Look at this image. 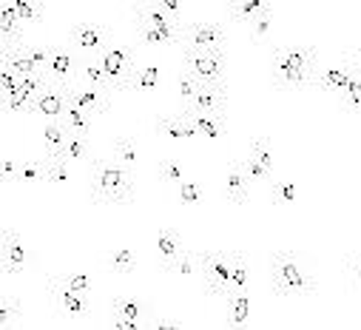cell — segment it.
I'll return each instance as SVG.
<instances>
[{
	"label": "cell",
	"instance_id": "6da1fadb",
	"mask_svg": "<svg viewBox=\"0 0 361 330\" xmlns=\"http://www.w3.org/2000/svg\"><path fill=\"white\" fill-rule=\"evenodd\" d=\"M319 51L310 43H285L270 51V82L276 92H305L316 86Z\"/></svg>",
	"mask_w": 361,
	"mask_h": 330
},
{
	"label": "cell",
	"instance_id": "7a4b0ae2",
	"mask_svg": "<svg viewBox=\"0 0 361 330\" xmlns=\"http://www.w3.org/2000/svg\"><path fill=\"white\" fill-rule=\"evenodd\" d=\"M88 165V200L94 205H131L134 202V180L131 171L117 159L92 157Z\"/></svg>",
	"mask_w": 361,
	"mask_h": 330
},
{
	"label": "cell",
	"instance_id": "3957f363",
	"mask_svg": "<svg viewBox=\"0 0 361 330\" xmlns=\"http://www.w3.org/2000/svg\"><path fill=\"white\" fill-rule=\"evenodd\" d=\"M270 285L274 293L288 296H316L319 279L313 262L299 251H276L270 257Z\"/></svg>",
	"mask_w": 361,
	"mask_h": 330
},
{
	"label": "cell",
	"instance_id": "277c9868",
	"mask_svg": "<svg viewBox=\"0 0 361 330\" xmlns=\"http://www.w3.org/2000/svg\"><path fill=\"white\" fill-rule=\"evenodd\" d=\"M97 63L103 66L111 92H131V77L137 71L134 63V46H106L97 54Z\"/></svg>",
	"mask_w": 361,
	"mask_h": 330
},
{
	"label": "cell",
	"instance_id": "5b68a950",
	"mask_svg": "<svg viewBox=\"0 0 361 330\" xmlns=\"http://www.w3.org/2000/svg\"><path fill=\"white\" fill-rule=\"evenodd\" d=\"M200 274L205 296L225 299L228 296V279H231V251H200Z\"/></svg>",
	"mask_w": 361,
	"mask_h": 330
},
{
	"label": "cell",
	"instance_id": "8992f818",
	"mask_svg": "<svg viewBox=\"0 0 361 330\" xmlns=\"http://www.w3.org/2000/svg\"><path fill=\"white\" fill-rule=\"evenodd\" d=\"M183 63L200 82H222L228 71L225 49H183Z\"/></svg>",
	"mask_w": 361,
	"mask_h": 330
},
{
	"label": "cell",
	"instance_id": "52a82bcc",
	"mask_svg": "<svg viewBox=\"0 0 361 330\" xmlns=\"http://www.w3.org/2000/svg\"><path fill=\"white\" fill-rule=\"evenodd\" d=\"M35 262V254L23 245V236L15 228H0V274L20 276Z\"/></svg>",
	"mask_w": 361,
	"mask_h": 330
},
{
	"label": "cell",
	"instance_id": "ba28073f",
	"mask_svg": "<svg viewBox=\"0 0 361 330\" xmlns=\"http://www.w3.org/2000/svg\"><path fill=\"white\" fill-rule=\"evenodd\" d=\"M80 74V60L66 43L46 46V77L54 86H66V82L77 80Z\"/></svg>",
	"mask_w": 361,
	"mask_h": 330
},
{
	"label": "cell",
	"instance_id": "9c48e42d",
	"mask_svg": "<svg viewBox=\"0 0 361 330\" xmlns=\"http://www.w3.org/2000/svg\"><path fill=\"white\" fill-rule=\"evenodd\" d=\"M131 20H140V23H148L151 29H157L162 35V43L165 46H179L183 43V26L173 20V15L162 12V9H154V6H131Z\"/></svg>",
	"mask_w": 361,
	"mask_h": 330
},
{
	"label": "cell",
	"instance_id": "30bf717a",
	"mask_svg": "<svg viewBox=\"0 0 361 330\" xmlns=\"http://www.w3.org/2000/svg\"><path fill=\"white\" fill-rule=\"evenodd\" d=\"M68 40L77 51H82V57H97L106 46H109V32L100 26V23H92V20H80L71 26L68 32Z\"/></svg>",
	"mask_w": 361,
	"mask_h": 330
},
{
	"label": "cell",
	"instance_id": "8fae6325",
	"mask_svg": "<svg viewBox=\"0 0 361 330\" xmlns=\"http://www.w3.org/2000/svg\"><path fill=\"white\" fill-rule=\"evenodd\" d=\"M185 49H225V23L219 20H200L183 26Z\"/></svg>",
	"mask_w": 361,
	"mask_h": 330
},
{
	"label": "cell",
	"instance_id": "7c38bea8",
	"mask_svg": "<svg viewBox=\"0 0 361 330\" xmlns=\"http://www.w3.org/2000/svg\"><path fill=\"white\" fill-rule=\"evenodd\" d=\"M63 94H66V103L77 106L82 114H106L109 111V94L106 92H97L92 86H85V82H66L63 86Z\"/></svg>",
	"mask_w": 361,
	"mask_h": 330
},
{
	"label": "cell",
	"instance_id": "4fadbf2b",
	"mask_svg": "<svg viewBox=\"0 0 361 330\" xmlns=\"http://www.w3.org/2000/svg\"><path fill=\"white\" fill-rule=\"evenodd\" d=\"M49 296L51 302L71 319H82L92 313V302H88V293H77V291H68L63 285H57L54 279H49Z\"/></svg>",
	"mask_w": 361,
	"mask_h": 330
},
{
	"label": "cell",
	"instance_id": "5bb4252c",
	"mask_svg": "<svg viewBox=\"0 0 361 330\" xmlns=\"http://www.w3.org/2000/svg\"><path fill=\"white\" fill-rule=\"evenodd\" d=\"M109 313H111V324H114V327L134 330V327L142 324V316H145L148 310H145V305H142L140 299H134V296H114Z\"/></svg>",
	"mask_w": 361,
	"mask_h": 330
},
{
	"label": "cell",
	"instance_id": "9a60e30c",
	"mask_svg": "<svg viewBox=\"0 0 361 330\" xmlns=\"http://www.w3.org/2000/svg\"><path fill=\"white\" fill-rule=\"evenodd\" d=\"M154 128H157V137L162 142H168V145H183V142L197 140V128L191 126V120L185 114H179V117H157Z\"/></svg>",
	"mask_w": 361,
	"mask_h": 330
},
{
	"label": "cell",
	"instance_id": "2e32d148",
	"mask_svg": "<svg viewBox=\"0 0 361 330\" xmlns=\"http://www.w3.org/2000/svg\"><path fill=\"white\" fill-rule=\"evenodd\" d=\"M63 109H66V94H63V86H54L49 82L46 89H40L29 106V114H37V117H46V120H60L63 117Z\"/></svg>",
	"mask_w": 361,
	"mask_h": 330
},
{
	"label": "cell",
	"instance_id": "e0dca14e",
	"mask_svg": "<svg viewBox=\"0 0 361 330\" xmlns=\"http://www.w3.org/2000/svg\"><path fill=\"white\" fill-rule=\"evenodd\" d=\"M225 109H228V89L222 82H202L194 100L183 111H222L225 114Z\"/></svg>",
	"mask_w": 361,
	"mask_h": 330
},
{
	"label": "cell",
	"instance_id": "ac0fdd59",
	"mask_svg": "<svg viewBox=\"0 0 361 330\" xmlns=\"http://www.w3.org/2000/svg\"><path fill=\"white\" fill-rule=\"evenodd\" d=\"M183 114L197 128V137H205V140L225 137V114L222 111H183Z\"/></svg>",
	"mask_w": 361,
	"mask_h": 330
},
{
	"label": "cell",
	"instance_id": "d6986e66",
	"mask_svg": "<svg viewBox=\"0 0 361 330\" xmlns=\"http://www.w3.org/2000/svg\"><path fill=\"white\" fill-rule=\"evenodd\" d=\"M225 194L233 205H247V197H250V180L247 174L242 171V162L233 159L228 165V174H225Z\"/></svg>",
	"mask_w": 361,
	"mask_h": 330
},
{
	"label": "cell",
	"instance_id": "ffe728a7",
	"mask_svg": "<svg viewBox=\"0 0 361 330\" xmlns=\"http://www.w3.org/2000/svg\"><path fill=\"white\" fill-rule=\"evenodd\" d=\"M264 12H274V6H270L267 0H231L228 9H225L228 20L231 23H242V26H247L253 18H259Z\"/></svg>",
	"mask_w": 361,
	"mask_h": 330
},
{
	"label": "cell",
	"instance_id": "44dd1931",
	"mask_svg": "<svg viewBox=\"0 0 361 330\" xmlns=\"http://www.w3.org/2000/svg\"><path fill=\"white\" fill-rule=\"evenodd\" d=\"M358 66H353V63H341V66H327V68H319V77H316V86L324 92V94H336L344 82L353 77V71H355Z\"/></svg>",
	"mask_w": 361,
	"mask_h": 330
},
{
	"label": "cell",
	"instance_id": "7402d4cb",
	"mask_svg": "<svg viewBox=\"0 0 361 330\" xmlns=\"http://www.w3.org/2000/svg\"><path fill=\"white\" fill-rule=\"evenodd\" d=\"M23 40V20L15 15V9L6 4H0V49L15 46Z\"/></svg>",
	"mask_w": 361,
	"mask_h": 330
},
{
	"label": "cell",
	"instance_id": "603a6c76",
	"mask_svg": "<svg viewBox=\"0 0 361 330\" xmlns=\"http://www.w3.org/2000/svg\"><path fill=\"white\" fill-rule=\"evenodd\" d=\"M333 97H336V103H338L344 111L361 114V68L353 71V77L344 82V86H341Z\"/></svg>",
	"mask_w": 361,
	"mask_h": 330
},
{
	"label": "cell",
	"instance_id": "cb8c5ba5",
	"mask_svg": "<svg viewBox=\"0 0 361 330\" xmlns=\"http://www.w3.org/2000/svg\"><path fill=\"white\" fill-rule=\"evenodd\" d=\"M179 251H183V236H179L176 228L165 225L157 231V254H159V268H165Z\"/></svg>",
	"mask_w": 361,
	"mask_h": 330
},
{
	"label": "cell",
	"instance_id": "d4e9b609",
	"mask_svg": "<svg viewBox=\"0 0 361 330\" xmlns=\"http://www.w3.org/2000/svg\"><path fill=\"white\" fill-rule=\"evenodd\" d=\"M159 271H165V274H171V276H183V279H194L197 274H200V257H197V251H188V248H183L165 268H159Z\"/></svg>",
	"mask_w": 361,
	"mask_h": 330
},
{
	"label": "cell",
	"instance_id": "484cf974",
	"mask_svg": "<svg viewBox=\"0 0 361 330\" xmlns=\"http://www.w3.org/2000/svg\"><path fill=\"white\" fill-rule=\"evenodd\" d=\"M103 265H106V271H111V274H123V276L134 274V271H137V254H134V248H128V245H126V248H114V251L106 254Z\"/></svg>",
	"mask_w": 361,
	"mask_h": 330
},
{
	"label": "cell",
	"instance_id": "4316f807",
	"mask_svg": "<svg viewBox=\"0 0 361 330\" xmlns=\"http://www.w3.org/2000/svg\"><path fill=\"white\" fill-rule=\"evenodd\" d=\"M77 77H82V82L85 86H92V89H97V92H111V86H109V77H106V71H103V66L97 63V57H85V60H80V74Z\"/></svg>",
	"mask_w": 361,
	"mask_h": 330
},
{
	"label": "cell",
	"instance_id": "83f0119b",
	"mask_svg": "<svg viewBox=\"0 0 361 330\" xmlns=\"http://www.w3.org/2000/svg\"><path fill=\"white\" fill-rule=\"evenodd\" d=\"M43 183L49 188H63L68 185V159L57 154H46V177Z\"/></svg>",
	"mask_w": 361,
	"mask_h": 330
},
{
	"label": "cell",
	"instance_id": "f1b7e54d",
	"mask_svg": "<svg viewBox=\"0 0 361 330\" xmlns=\"http://www.w3.org/2000/svg\"><path fill=\"white\" fill-rule=\"evenodd\" d=\"M159 80H162V71H159V66L148 63V66H142V68H137V71H134V77H131V92H140V94H151V92H157Z\"/></svg>",
	"mask_w": 361,
	"mask_h": 330
},
{
	"label": "cell",
	"instance_id": "f546056e",
	"mask_svg": "<svg viewBox=\"0 0 361 330\" xmlns=\"http://www.w3.org/2000/svg\"><path fill=\"white\" fill-rule=\"evenodd\" d=\"M46 177V157H26L20 159L18 185H37Z\"/></svg>",
	"mask_w": 361,
	"mask_h": 330
},
{
	"label": "cell",
	"instance_id": "4dcf8cb0",
	"mask_svg": "<svg viewBox=\"0 0 361 330\" xmlns=\"http://www.w3.org/2000/svg\"><path fill=\"white\" fill-rule=\"evenodd\" d=\"M247 288V259L239 251H231V279H228V296ZM225 296V299H228Z\"/></svg>",
	"mask_w": 361,
	"mask_h": 330
},
{
	"label": "cell",
	"instance_id": "1f68e13d",
	"mask_svg": "<svg viewBox=\"0 0 361 330\" xmlns=\"http://www.w3.org/2000/svg\"><path fill=\"white\" fill-rule=\"evenodd\" d=\"M85 140H88V137L68 131V137H66L63 148L57 151V157H66V159H74V162H88L92 157H88V142H85Z\"/></svg>",
	"mask_w": 361,
	"mask_h": 330
},
{
	"label": "cell",
	"instance_id": "d6a6232c",
	"mask_svg": "<svg viewBox=\"0 0 361 330\" xmlns=\"http://www.w3.org/2000/svg\"><path fill=\"white\" fill-rule=\"evenodd\" d=\"M157 174H159V180H162L165 185H179V183L185 180V174H183V162H179L176 157H171V154H165V157L159 159Z\"/></svg>",
	"mask_w": 361,
	"mask_h": 330
},
{
	"label": "cell",
	"instance_id": "836d02e7",
	"mask_svg": "<svg viewBox=\"0 0 361 330\" xmlns=\"http://www.w3.org/2000/svg\"><path fill=\"white\" fill-rule=\"evenodd\" d=\"M296 197H299V191H296V185H293L290 180H276L274 185H270V202H274L276 208L293 205Z\"/></svg>",
	"mask_w": 361,
	"mask_h": 330
},
{
	"label": "cell",
	"instance_id": "e575fe53",
	"mask_svg": "<svg viewBox=\"0 0 361 330\" xmlns=\"http://www.w3.org/2000/svg\"><path fill=\"white\" fill-rule=\"evenodd\" d=\"M114 159L123 165V169L134 171V169H137V162H140V157H137V145H134L128 137H117V140H114Z\"/></svg>",
	"mask_w": 361,
	"mask_h": 330
},
{
	"label": "cell",
	"instance_id": "d590c367",
	"mask_svg": "<svg viewBox=\"0 0 361 330\" xmlns=\"http://www.w3.org/2000/svg\"><path fill=\"white\" fill-rule=\"evenodd\" d=\"M66 137H68V128L63 126V120H49V123H46V131H43V142H46L49 154H57V151L63 148Z\"/></svg>",
	"mask_w": 361,
	"mask_h": 330
},
{
	"label": "cell",
	"instance_id": "8d00e7d4",
	"mask_svg": "<svg viewBox=\"0 0 361 330\" xmlns=\"http://www.w3.org/2000/svg\"><path fill=\"white\" fill-rule=\"evenodd\" d=\"M176 86H179V103H183V109H185L194 100V94H197V89L202 86V82H200L197 74H191L188 68H183V71H179V77H176Z\"/></svg>",
	"mask_w": 361,
	"mask_h": 330
},
{
	"label": "cell",
	"instance_id": "74e56055",
	"mask_svg": "<svg viewBox=\"0 0 361 330\" xmlns=\"http://www.w3.org/2000/svg\"><path fill=\"white\" fill-rule=\"evenodd\" d=\"M228 302H231V324H245L247 319H250V296H247V291H239V293H233V296H228Z\"/></svg>",
	"mask_w": 361,
	"mask_h": 330
},
{
	"label": "cell",
	"instance_id": "f35d334b",
	"mask_svg": "<svg viewBox=\"0 0 361 330\" xmlns=\"http://www.w3.org/2000/svg\"><path fill=\"white\" fill-rule=\"evenodd\" d=\"M63 126L68 128V131H74V134H82V137H88V120H85V114L77 109V106H71V103H66V109H63Z\"/></svg>",
	"mask_w": 361,
	"mask_h": 330
},
{
	"label": "cell",
	"instance_id": "ab89813d",
	"mask_svg": "<svg viewBox=\"0 0 361 330\" xmlns=\"http://www.w3.org/2000/svg\"><path fill=\"white\" fill-rule=\"evenodd\" d=\"M23 302L18 296H0V327H9L20 319Z\"/></svg>",
	"mask_w": 361,
	"mask_h": 330
},
{
	"label": "cell",
	"instance_id": "60d3db41",
	"mask_svg": "<svg viewBox=\"0 0 361 330\" xmlns=\"http://www.w3.org/2000/svg\"><path fill=\"white\" fill-rule=\"evenodd\" d=\"M49 279H54L57 285H63L68 291H77V293H88V291H92V276H88V274H54Z\"/></svg>",
	"mask_w": 361,
	"mask_h": 330
},
{
	"label": "cell",
	"instance_id": "b9f144b4",
	"mask_svg": "<svg viewBox=\"0 0 361 330\" xmlns=\"http://www.w3.org/2000/svg\"><path fill=\"white\" fill-rule=\"evenodd\" d=\"M6 4L15 9V15L23 20V23H40L43 20V12L35 0H6Z\"/></svg>",
	"mask_w": 361,
	"mask_h": 330
},
{
	"label": "cell",
	"instance_id": "7bdbcfd3",
	"mask_svg": "<svg viewBox=\"0 0 361 330\" xmlns=\"http://www.w3.org/2000/svg\"><path fill=\"white\" fill-rule=\"evenodd\" d=\"M250 154L264 165V169L274 174V165H276V159H274V148H270V140L267 137H256L253 142H250Z\"/></svg>",
	"mask_w": 361,
	"mask_h": 330
},
{
	"label": "cell",
	"instance_id": "ee69618b",
	"mask_svg": "<svg viewBox=\"0 0 361 330\" xmlns=\"http://www.w3.org/2000/svg\"><path fill=\"white\" fill-rule=\"evenodd\" d=\"M270 29H274V12H264V15H259V18H253L247 23V32H250L253 43H264V37L270 35Z\"/></svg>",
	"mask_w": 361,
	"mask_h": 330
},
{
	"label": "cell",
	"instance_id": "f6af8a7d",
	"mask_svg": "<svg viewBox=\"0 0 361 330\" xmlns=\"http://www.w3.org/2000/svg\"><path fill=\"white\" fill-rule=\"evenodd\" d=\"M242 171H245L247 180H253V183H267V180H270V171L264 169V165H262L253 154H247V157L242 159Z\"/></svg>",
	"mask_w": 361,
	"mask_h": 330
},
{
	"label": "cell",
	"instance_id": "bcb514c9",
	"mask_svg": "<svg viewBox=\"0 0 361 330\" xmlns=\"http://www.w3.org/2000/svg\"><path fill=\"white\" fill-rule=\"evenodd\" d=\"M176 191H179V202H183L185 208H197V205H202V197H200V188H197V183H191V180H183L176 185Z\"/></svg>",
	"mask_w": 361,
	"mask_h": 330
},
{
	"label": "cell",
	"instance_id": "7dc6e473",
	"mask_svg": "<svg viewBox=\"0 0 361 330\" xmlns=\"http://www.w3.org/2000/svg\"><path fill=\"white\" fill-rule=\"evenodd\" d=\"M18 171H20V159L18 157L0 159V183L4 185H18Z\"/></svg>",
	"mask_w": 361,
	"mask_h": 330
},
{
	"label": "cell",
	"instance_id": "c3c4849f",
	"mask_svg": "<svg viewBox=\"0 0 361 330\" xmlns=\"http://www.w3.org/2000/svg\"><path fill=\"white\" fill-rule=\"evenodd\" d=\"M134 26H137V35H140V40H142V43H148V46H165V43H162V35H159L157 29H151L148 23L134 20Z\"/></svg>",
	"mask_w": 361,
	"mask_h": 330
},
{
	"label": "cell",
	"instance_id": "681fc988",
	"mask_svg": "<svg viewBox=\"0 0 361 330\" xmlns=\"http://www.w3.org/2000/svg\"><path fill=\"white\" fill-rule=\"evenodd\" d=\"M344 268H347V274H350L353 285L361 291V254H347V259H344Z\"/></svg>",
	"mask_w": 361,
	"mask_h": 330
},
{
	"label": "cell",
	"instance_id": "f907efd6",
	"mask_svg": "<svg viewBox=\"0 0 361 330\" xmlns=\"http://www.w3.org/2000/svg\"><path fill=\"white\" fill-rule=\"evenodd\" d=\"M15 86H18V74H15V71H9L4 63H0V97L9 94Z\"/></svg>",
	"mask_w": 361,
	"mask_h": 330
},
{
	"label": "cell",
	"instance_id": "816d5d0a",
	"mask_svg": "<svg viewBox=\"0 0 361 330\" xmlns=\"http://www.w3.org/2000/svg\"><path fill=\"white\" fill-rule=\"evenodd\" d=\"M23 49H26V54L46 71V46H32V43H23Z\"/></svg>",
	"mask_w": 361,
	"mask_h": 330
},
{
	"label": "cell",
	"instance_id": "f5cc1de1",
	"mask_svg": "<svg viewBox=\"0 0 361 330\" xmlns=\"http://www.w3.org/2000/svg\"><path fill=\"white\" fill-rule=\"evenodd\" d=\"M151 327H168V330H176V327H183L179 322H171V319H165V316H154L151 319Z\"/></svg>",
	"mask_w": 361,
	"mask_h": 330
},
{
	"label": "cell",
	"instance_id": "db71d44e",
	"mask_svg": "<svg viewBox=\"0 0 361 330\" xmlns=\"http://www.w3.org/2000/svg\"><path fill=\"white\" fill-rule=\"evenodd\" d=\"M159 4L165 6V12H168V15H176V12H179V6H183V0H159Z\"/></svg>",
	"mask_w": 361,
	"mask_h": 330
},
{
	"label": "cell",
	"instance_id": "11a10c76",
	"mask_svg": "<svg viewBox=\"0 0 361 330\" xmlns=\"http://www.w3.org/2000/svg\"><path fill=\"white\" fill-rule=\"evenodd\" d=\"M350 63H353V66H358V68H361V43H358V46H355V49H353V60H350Z\"/></svg>",
	"mask_w": 361,
	"mask_h": 330
},
{
	"label": "cell",
	"instance_id": "9f6ffc18",
	"mask_svg": "<svg viewBox=\"0 0 361 330\" xmlns=\"http://www.w3.org/2000/svg\"><path fill=\"white\" fill-rule=\"evenodd\" d=\"M37 6H43V9H51V6H57V4H63V0H35Z\"/></svg>",
	"mask_w": 361,
	"mask_h": 330
}]
</instances>
